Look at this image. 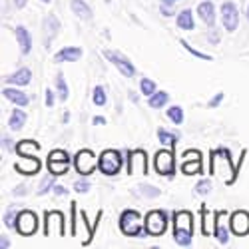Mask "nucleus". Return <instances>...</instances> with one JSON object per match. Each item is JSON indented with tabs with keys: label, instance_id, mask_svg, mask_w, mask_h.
I'll return each instance as SVG.
<instances>
[{
	"label": "nucleus",
	"instance_id": "obj_24",
	"mask_svg": "<svg viewBox=\"0 0 249 249\" xmlns=\"http://www.w3.org/2000/svg\"><path fill=\"white\" fill-rule=\"evenodd\" d=\"M176 22H178V28H181V30H192V28H196V24H194V14H192L190 8L181 10V12L178 14Z\"/></svg>",
	"mask_w": 249,
	"mask_h": 249
},
{
	"label": "nucleus",
	"instance_id": "obj_31",
	"mask_svg": "<svg viewBox=\"0 0 249 249\" xmlns=\"http://www.w3.org/2000/svg\"><path fill=\"white\" fill-rule=\"evenodd\" d=\"M56 88H58L60 100L66 102V100H68V84H66V80H64V74H58V76H56Z\"/></svg>",
	"mask_w": 249,
	"mask_h": 249
},
{
	"label": "nucleus",
	"instance_id": "obj_7",
	"mask_svg": "<svg viewBox=\"0 0 249 249\" xmlns=\"http://www.w3.org/2000/svg\"><path fill=\"white\" fill-rule=\"evenodd\" d=\"M154 168L160 176H172L176 170V156L168 150H160L154 158Z\"/></svg>",
	"mask_w": 249,
	"mask_h": 249
},
{
	"label": "nucleus",
	"instance_id": "obj_41",
	"mask_svg": "<svg viewBox=\"0 0 249 249\" xmlns=\"http://www.w3.org/2000/svg\"><path fill=\"white\" fill-rule=\"evenodd\" d=\"M48 160H52V161H70V156L64 150H54Z\"/></svg>",
	"mask_w": 249,
	"mask_h": 249
},
{
	"label": "nucleus",
	"instance_id": "obj_18",
	"mask_svg": "<svg viewBox=\"0 0 249 249\" xmlns=\"http://www.w3.org/2000/svg\"><path fill=\"white\" fill-rule=\"evenodd\" d=\"M82 58V48H76V46H66L62 48L60 52H56L54 56V62H76Z\"/></svg>",
	"mask_w": 249,
	"mask_h": 249
},
{
	"label": "nucleus",
	"instance_id": "obj_23",
	"mask_svg": "<svg viewBox=\"0 0 249 249\" xmlns=\"http://www.w3.org/2000/svg\"><path fill=\"white\" fill-rule=\"evenodd\" d=\"M70 6H72V12L82 18V20H90L92 18V8L84 2V0H70Z\"/></svg>",
	"mask_w": 249,
	"mask_h": 249
},
{
	"label": "nucleus",
	"instance_id": "obj_51",
	"mask_svg": "<svg viewBox=\"0 0 249 249\" xmlns=\"http://www.w3.org/2000/svg\"><path fill=\"white\" fill-rule=\"evenodd\" d=\"M178 2V0H161V4H165V6H174Z\"/></svg>",
	"mask_w": 249,
	"mask_h": 249
},
{
	"label": "nucleus",
	"instance_id": "obj_32",
	"mask_svg": "<svg viewBox=\"0 0 249 249\" xmlns=\"http://www.w3.org/2000/svg\"><path fill=\"white\" fill-rule=\"evenodd\" d=\"M158 140H160L161 143H170L172 148H176V143H178V136L172 134V132H168V130H163V128L158 130Z\"/></svg>",
	"mask_w": 249,
	"mask_h": 249
},
{
	"label": "nucleus",
	"instance_id": "obj_37",
	"mask_svg": "<svg viewBox=\"0 0 249 249\" xmlns=\"http://www.w3.org/2000/svg\"><path fill=\"white\" fill-rule=\"evenodd\" d=\"M50 190H54V179L52 178H44L42 181H40V188H38V196H44V194H48Z\"/></svg>",
	"mask_w": 249,
	"mask_h": 249
},
{
	"label": "nucleus",
	"instance_id": "obj_55",
	"mask_svg": "<svg viewBox=\"0 0 249 249\" xmlns=\"http://www.w3.org/2000/svg\"><path fill=\"white\" fill-rule=\"evenodd\" d=\"M106 2H110V0H106Z\"/></svg>",
	"mask_w": 249,
	"mask_h": 249
},
{
	"label": "nucleus",
	"instance_id": "obj_8",
	"mask_svg": "<svg viewBox=\"0 0 249 249\" xmlns=\"http://www.w3.org/2000/svg\"><path fill=\"white\" fill-rule=\"evenodd\" d=\"M38 230V219H36V213L30 212V210H24L18 213V219H16V231L20 235H32L34 231Z\"/></svg>",
	"mask_w": 249,
	"mask_h": 249
},
{
	"label": "nucleus",
	"instance_id": "obj_19",
	"mask_svg": "<svg viewBox=\"0 0 249 249\" xmlns=\"http://www.w3.org/2000/svg\"><path fill=\"white\" fill-rule=\"evenodd\" d=\"M146 154L143 152H134L132 156H130V165H128V172L130 174H138V172H142V174H146Z\"/></svg>",
	"mask_w": 249,
	"mask_h": 249
},
{
	"label": "nucleus",
	"instance_id": "obj_44",
	"mask_svg": "<svg viewBox=\"0 0 249 249\" xmlns=\"http://www.w3.org/2000/svg\"><path fill=\"white\" fill-rule=\"evenodd\" d=\"M44 100H46V106H48V108H52V106H54V94H52L50 90H46Z\"/></svg>",
	"mask_w": 249,
	"mask_h": 249
},
{
	"label": "nucleus",
	"instance_id": "obj_49",
	"mask_svg": "<svg viewBox=\"0 0 249 249\" xmlns=\"http://www.w3.org/2000/svg\"><path fill=\"white\" fill-rule=\"evenodd\" d=\"M92 122L96 124V126H102V124H106V118H102V116H96V118H94Z\"/></svg>",
	"mask_w": 249,
	"mask_h": 249
},
{
	"label": "nucleus",
	"instance_id": "obj_15",
	"mask_svg": "<svg viewBox=\"0 0 249 249\" xmlns=\"http://www.w3.org/2000/svg\"><path fill=\"white\" fill-rule=\"evenodd\" d=\"M72 235H80L82 237V243H90V237L94 235V227H90L84 212H80V219L76 221V227H74Z\"/></svg>",
	"mask_w": 249,
	"mask_h": 249
},
{
	"label": "nucleus",
	"instance_id": "obj_6",
	"mask_svg": "<svg viewBox=\"0 0 249 249\" xmlns=\"http://www.w3.org/2000/svg\"><path fill=\"white\" fill-rule=\"evenodd\" d=\"M74 168H76V172L80 174V176H90L94 170H96V156H94V152H90V150H80L78 154H76V158H74Z\"/></svg>",
	"mask_w": 249,
	"mask_h": 249
},
{
	"label": "nucleus",
	"instance_id": "obj_10",
	"mask_svg": "<svg viewBox=\"0 0 249 249\" xmlns=\"http://www.w3.org/2000/svg\"><path fill=\"white\" fill-rule=\"evenodd\" d=\"M221 22H223L225 30H230V32L237 30V26H239V12H237V6H235L233 2H230V0L221 4Z\"/></svg>",
	"mask_w": 249,
	"mask_h": 249
},
{
	"label": "nucleus",
	"instance_id": "obj_33",
	"mask_svg": "<svg viewBox=\"0 0 249 249\" xmlns=\"http://www.w3.org/2000/svg\"><path fill=\"white\" fill-rule=\"evenodd\" d=\"M92 102L96 104V106H106L108 98H106V90H104L102 86H96V88H94V92H92Z\"/></svg>",
	"mask_w": 249,
	"mask_h": 249
},
{
	"label": "nucleus",
	"instance_id": "obj_9",
	"mask_svg": "<svg viewBox=\"0 0 249 249\" xmlns=\"http://www.w3.org/2000/svg\"><path fill=\"white\" fill-rule=\"evenodd\" d=\"M104 58L106 60H110L112 64L126 76V78H132L134 74H136V68H134V64L126 58V56H122V54H118V52H112V50H104Z\"/></svg>",
	"mask_w": 249,
	"mask_h": 249
},
{
	"label": "nucleus",
	"instance_id": "obj_28",
	"mask_svg": "<svg viewBox=\"0 0 249 249\" xmlns=\"http://www.w3.org/2000/svg\"><path fill=\"white\" fill-rule=\"evenodd\" d=\"M24 124H26V114L22 110H14L12 116H10V128L14 132H18V130L24 128Z\"/></svg>",
	"mask_w": 249,
	"mask_h": 249
},
{
	"label": "nucleus",
	"instance_id": "obj_20",
	"mask_svg": "<svg viewBox=\"0 0 249 249\" xmlns=\"http://www.w3.org/2000/svg\"><path fill=\"white\" fill-rule=\"evenodd\" d=\"M44 32H46V46L52 42V38L60 32V22L54 14H48L46 20H44Z\"/></svg>",
	"mask_w": 249,
	"mask_h": 249
},
{
	"label": "nucleus",
	"instance_id": "obj_21",
	"mask_svg": "<svg viewBox=\"0 0 249 249\" xmlns=\"http://www.w3.org/2000/svg\"><path fill=\"white\" fill-rule=\"evenodd\" d=\"M2 94H4V98H8L10 102H14L16 106H28V102H30V98L24 94V92H20V90H16V88H4L2 90Z\"/></svg>",
	"mask_w": 249,
	"mask_h": 249
},
{
	"label": "nucleus",
	"instance_id": "obj_14",
	"mask_svg": "<svg viewBox=\"0 0 249 249\" xmlns=\"http://www.w3.org/2000/svg\"><path fill=\"white\" fill-rule=\"evenodd\" d=\"M181 172L185 176H192V174H199L201 172V160H199V152L192 150V152H185V160L181 165Z\"/></svg>",
	"mask_w": 249,
	"mask_h": 249
},
{
	"label": "nucleus",
	"instance_id": "obj_34",
	"mask_svg": "<svg viewBox=\"0 0 249 249\" xmlns=\"http://www.w3.org/2000/svg\"><path fill=\"white\" fill-rule=\"evenodd\" d=\"M140 90H142L143 96H152L154 92H158V90H156V82L150 80V78H142V82H140Z\"/></svg>",
	"mask_w": 249,
	"mask_h": 249
},
{
	"label": "nucleus",
	"instance_id": "obj_17",
	"mask_svg": "<svg viewBox=\"0 0 249 249\" xmlns=\"http://www.w3.org/2000/svg\"><path fill=\"white\" fill-rule=\"evenodd\" d=\"M197 14H199V18L203 20L207 26H213V24H215V6H213V2H210V0H205V2H199Z\"/></svg>",
	"mask_w": 249,
	"mask_h": 249
},
{
	"label": "nucleus",
	"instance_id": "obj_42",
	"mask_svg": "<svg viewBox=\"0 0 249 249\" xmlns=\"http://www.w3.org/2000/svg\"><path fill=\"white\" fill-rule=\"evenodd\" d=\"M16 219H18V213L14 210H8L6 215H4V225L6 227H16Z\"/></svg>",
	"mask_w": 249,
	"mask_h": 249
},
{
	"label": "nucleus",
	"instance_id": "obj_22",
	"mask_svg": "<svg viewBox=\"0 0 249 249\" xmlns=\"http://www.w3.org/2000/svg\"><path fill=\"white\" fill-rule=\"evenodd\" d=\"M30 80H32V72L28 68H20L12 76H8V82L14 84V86H28Z\"/></svg>",
	"mask_w": 249,
	"mask_h": 249
},
{
	"label": "nucleus",
	"instance_id": "obj_25",
	"mask_svg": "<svg viewBox=\"0 0 249 249\" xmlns=\"http://www.w3.org/2000/svg\"><path fill=\"white\" fill-rule=\"evenodd\" d=\"M38 150H40V146H38V142H34V140H22V142L16 143V154H18V156L36 154Z\"/></svg>",
	"mask_w": 249,
	"mask_h": 249
},
{
	"label": "nucleus",
	"instance_id": "obj_54",
	"mask_svg": "<svg viewBox=\"0 0 249 249\" xmlns=\"http://www.w3.org/2000/svg\"><path fill=\"white\" fill-rule=\"evenodd\" d=\"M42 2H46V4H48V2H50V0H42Z\"/></svg>",
	"mask_w": 249,
	"mask_h": 249
},
{
	"label": "nucleus",
	"instance_id": "obj_47",
	"mask_svg": "<svg viewBox=\"0 0 249 249\" xmlns=\"http://www.w3.org/2000/svg\"><path fill=\"white\" fill-rule=\"evenodd\" d=\"M0 247H2V249L10 247V239H8L6 235H2V237H0Z\"/></svg>",
	"mask_w": 249,
	"mask_h": 249
},
{
	"label": "nucleus",
	"instance_id": "obj_36",
	"mask_svg": "<svg viewBox=\"0 0 249 249\" xmlns=\"http://www.w3.org/2000/svg\"><path fill=\"white\" fill-rule=\"evenodd\" d=\"M212 192V179H201V181H197V185H196V194H199V196H207Z\"/></svg>",
	"mask_w": 249,
	"mask_h": 249
},
{
	"label": "nucleus",
	"instance_id": "obj_12",
	"mask_svg": "<svg viewBox=\"0 0 249 249\" xmlns=\"http://www.w3.org/2000/svg\"><path fill=\"white\" fill-rule=\"evenodd\" d=\"M14 170L22 176H34L40 170V160L32 154V156H20V160L14 163Z\"/></svg>",
	"mask_w": 249,
	"mask_h": 249
},
{
	"label": "nucleus",
	"instance_id": "obj_13",
	"mask_svg": "<svg viewBox=\"0 0 249 249\" xmlns=\"http://www.w3.org/2000/svg\"><path fill=\"white\" fill-rule=\"evenodd\" d=\"M230 227L235 235H247L249 233V213L243 210L233 212L230 217Z\"/></svg>",
	"mask_w": 249,
	"mask_h": 249
},
{
	"label": "nucleus",
	"instance_id": "obj_38",
	"mask_svg": "<svg viewBox=\"0 0 249 249\" xmlns=\"http://www.w3.org/2000/svg\"><path fill=\"white\" fill-rule=\"evenodd\" d=\"M142 196H146V197H158L160 196V190L158 188H154V185H150V183H146V185H140V190H138Z\"/></svg>",
	"mask_w": 249,
	"mask_h": 249
},
{
	"label": "nucleus",
	"instance_id": "obj_53",
	"mask_svg": "<svg viewBox=\"0 0 249 249\" xmlns=\"http://www.w3.org/2000/svg\"><path fill=\"white\" fill-rule=\"evenodd\" d=\"M247 20H249V4H247Z\"/></svg>",
	"mask_w": 249,
	"mask_h": 249
},
{
	"label": "nucleus",
	"instance_id": "obj_26",
	"mask_svg": "<svg viewBox=\"0 0 249 249\" xmlns=\"http://www.w3.org/2000/svg\"><path fill=\"white\" fill-rule=\"evenodd\" d=\"M168 102H170V94L168 92H154L152 96H148L150 108H163Z\"/></svg>",
	"mask_w": 249,
	"mask_h": 249
},
{
	"label": "nucleus",
	"instance_id": "obj_16",
	"mask_svg": "<svg viewBox=\"0 0 249 249\" xmlns=\"http://www.w3.org/2000/svg\"><path fill=\"white\" fill-rule=\"evenodd\" d=\"M14 36H16L18 44H20V52L30 54V50H32V36H30V32L24 26H16L14 28Z\"/></svg>",
	"mask_w": 249,
	"mask_h": 249
},
{
	"label": "nucleus",
	"instance_id": "obj_3",
	"mask_svg": "<svg viewBox=\"0 0 249 249\" xmlns=\"http://www.w3.org/2000/svg\"><path fill=\"white\" fill-rule=\"evenodd\" d=\"M120 230H122L124 235H130V237L148 235L146 230H142V215L136 210L122 212V215H120Z\"/></svg>",
	"mask_w": 249,
	"mask_h": 249
},
{
	"label": "nucleus",
	"instance_id": "obj_2",
	"mask_svg": "<svg viewBox=\"0 0 249 249\" xmlns=\"http://www.w3.org/2000/svg\"><path fill=\"white\" fill-rule=\"evenodd\" d=\"M212 174H219L223 178L225 183H233L235 181V168H233V163H231V156L227 150H217L213 152V158H212Z\"/></svg>",
	"mask_w": 249,
	"mask_h": 249
},
{
	"label": "nucleus",
	"instance_id": "obj_48",
	"mask_svg": "<svg viewBox=\"0 0 249 249\" xmlns=\"http://www.w3.org/2000/svg\"><path fill=\"white\" fill-rule=\"evenodd\" d=\"M161 14H163V16H172V14H174V12H172V6L161 4Z\"/></svg>",
	"mask_w": 249,
	"mask_h": 249
},
{
	"label": "nucleus",
	"instance_id": "obj_52",
	"mask_svg": "<svg viewBox=\"0 0 249 249\" xmlns=\"http://www.w3.org/2000/svg\"><path fill=\"white\" fill-rule=\"evenodd\" d=\"M2 140H4V146H6V148H10V138H8V136H4Z\"/></svg>",
	"mask_w": 249,
	"mask_h": 249
},
{
	"label": "nucleus",
	"instance_id": "obj_45",
	"mask_svg": "<svg viewBox=\"0 0 249 249\" xmlns=\"http://www.w3.org/2000/svg\"><path fill=\"white\" fill-rule=\"evenodd\" d=\"M26 188H28V185H24V183H22V185H18V188H16V190H14L12 194H14V196H24V194L28 192Z\"/></svg>",
	"mask_w": 249,
	"mask_h": 249
},
{
	"label": "nucleus",
	"instance_id": "obj_40",
	"mask_svg": "<svg viewBox=\"0 0 249 249\" xmlns=\"http://www.w3.org/2000/svg\"><path fill=\"white\" fill-rule=\"evenodd\" d=\"M90 181L88 179H80V181H76L74 183V190H76V194H88L90 192Z\"/></svg>",
	"mask_w": 249,
	"mask_h": 249
},
{
	"label": "nucleus",
	"instance_id": "obj_4",
	"mask_svg": "<svg viewBox=\"0 0 249 249\" xmlns=\"http://www.w3.org/2000/svg\"><path fill=\"white\" fill-rule=\"evenodd\" d=\"M122 156L120 152L116 150H106V152H102L100 160H98V168L104 176H116L120 170H122Z\"/></svg>",
	"mask_w": 249,
	"mask_h": 249
},
{
	"label": "nucleus",
	"instance_id": "obj_1",
	"mask_svg": "<svg viewBox=\"0 0 249 249\" xmlns=\"http://www.w3.org/2000/svg\"><path fill=\"white\" fill-rule=\"evenodd\" d=\"M194 235V215L190 212H176L174 213V239L178 245L188 247L192 245Z\"/></svg>",
	"mask_w": 249,
	"mask_h": 249
},
{
	"label": "nucleus",
	"instance_id": "obj_5",
	"mask_svg": "<svg viewBox=\"0 0 249 249\" xmlns=\"http://www.w3.org/2000/svg\"><path fill=\"white\" fill-rule=\"evenodd\" d=\"M168 227V215H165L161 210L158 212H150L143 219V230L148 231V235H161Z\"/></svg>",
	"mask_w": 249,
	"mask_h": 249
},
{
	"label": "nucleus",
	"instance_id": "obj_27",
	"mask_svg": "<svg viewBox=\"0 0 249 249\" xmlns=\"http://www.w3.org/2000/svg\"><path fill=\"white\" fill-rule=\"evenodd\" d=\"M221 212H215V227H213V235L219 243H227V239H230V235H227V230L225 225H221Z\"/></svg>",
	"mask_w": 249,
	"mask_h": 249
},
{
	"label": "nucleus",
	"instance_id": "obj_43",
	"mask_svg": "<svg viewBox=\"0 0 249 249\" xmlns=\"http://www.w3.org/2000/svg\"><path fill=\"white\" fill-rule=\"evenodd\" d=\"M223 98H225V96H223V92H217V94H215V96L210 100V108H217L219 104L223 102Z\"/></svg>",
	"mask_w": 249,
	"mask_h": 249
},
{
	"label": "nucleus",
	"instance_id": "obj_50",
	"mask_svg": "<svg viewBox=\"0 0 249 249\" xmlns=\"http://www.w3.org/2000/svg\"><path fill=\"white\" fill-rule=\"evenodd\" d=\"M26 2H28V0H14V6H16V8H24Z\"/></svg>",
	"mask_w": 249,
	"mask_h": 249
},
{
	"label": "nucleus",
	"instance_id": "obj_46",
	"mask_svg": "<svg viewBox=\"0 0 249 249\" xmlns=\"http://www.w3.org/2000/svg\"><path fill=\"white\" fill-rule=\"evenodd\" d=\"M56 196H66L68 194V190L66 188H62V185H54V190H52Z\"/></svg>",
	"mask_w": 249,
	"mask_h": 249
},
{
	"label": "nucleus",
	"instance_id": "obj_30",
	"mask_svg": "<svg viewBox=\"0 0 249 249\" xmlns=\"http://www.w3.org/2000/svg\"><path fill=\"white\" fill-rule=\"evenodd\" d=\"M201 231H203V235H210L212 233V213H210V210H207L205 205H201Z\"/></svg>",
	"mask_w": 249,
	"mask_h": 249
},
{
	"label": "nucleus",
	"instance_id": "obj_35",
	"mask_svg": "<svg viewBox=\"0 0 249 249\" xmlns=\"http://www.w3.org/2000/svg\"><path fill=\"white\" fill-rule=\"evenodd\" d=\"M168 118L174 124H181L183 122V110L179 106H172V108H168Z\"/></svg>",
	"mask_w": 249,
	"mask_h": 249
},
{
	"label": "nucleus",
	"instance_id": "obj_29",
	"mask_svg": "<svg viewBox=\"0 0 249 249\" xmlns=\"http://www.w3.org/2000/svg\"><path fill=\"white\" fill-rule=\"evenodd\" d=\"M68 163L70 161H52L48 160V170L52 176H64L68 172Z\"/></svg>",
	"mask_w": 249,
	"mask_h": 249
},
{
	"label": "nucleus",
	"instance_id": "obj_11",
	"mask_svg": "<svg viewBox=\"0 0 249 249\" xmlns=\"http://www.w3.org/2000/svg\"><path fill=\"white\" fill-rule=\"evenodd\" d=\"M50 233L64 235V215L60 212H48L44 215V235Z\"/></svg>",
	"mask_w": 249,
	"mask_h": 249
},
{
	"label": "nucleus",
	"instance_id": "obj_39",
	"mask_svg": "<svg viewBox=\"0 0 249 249\" xmlns=\"http://www.w3.org/2000/svg\"><path fill=\"white\" fill-rule=\"evenodd\" d=\"M179 44H181V46H183L185 50H188L190 54H194V56H197V58H201V60H212V56H210V54H203V52H197L196 48H192V46H190L188 42H185V40H179Z\"/></svg>",
	"mask_w": 249,
	"mask_h": 249
}]
</instances>
